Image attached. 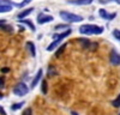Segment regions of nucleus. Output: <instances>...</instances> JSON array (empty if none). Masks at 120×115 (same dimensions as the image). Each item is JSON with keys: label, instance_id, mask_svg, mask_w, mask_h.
I'll use <instances>...</instances> for the list:
<instances>
[{"label": "nucleus", "instance_id": "obj_16", "mask_svg": "<svg viewBox=\"0 0 120 115\" xmlns=\"http://www.w3.org/2000/svg\"><path fill=\"white\" fill-rule=\"evenodd\" d=\"M33 1V0H23V1L22 3H19V4H12V6H17V7H19V8H22V7H24V6H26L28 4H30V3H31Z\"/></svg>", "mask_w": 120, "mask_h": 115}, {"label": "nucleus", "instance_id": "obj_21", "mask_svg": "<svg viewBox=\"0 0 120 115\" xmlns=\"http://www.w3.org/2000/svg\"><path fill=\"white\" fill-rule=\"evenodd\" d=\"M0 29H3V30H5V31H8V32H11L12 30H13V28L11 26V25H7V24H5V25H3Z\"/></svg>", "mask_w": 120, "mask_h": 115}, {"label": "nucleus", "instance_id": "obj_28", "mask_svg": "<svg viewBox=\"0 0 120 115\" xmlns=\"http://www.w3.org/2000/svg\"><path fill=\"white\" fill-rule=\"evenodd\" d=\"M6 24V21H5V19H0V28H1L3 25H5Z\"/></svg>", "mask_w": 120, "mask_h": 115}, {"label": "nucleus", "instance_id": "obj_7", "mask_svg": "<svg viewBox=\"0 0 120 115\" xmlns=\"http://www.w3.org/2000/svg\"><path fill=\"white\" fill-rule=\"evenodd\" d=\"M98 13H100V16H101L103 19H106V21H112V19H114L115 16H116L115 12L114 13H108L105 8H100L98 10Z\"/></svg>", "mask_w": 120, "mask_h": 115}, {"label": "nucleus", "instance_id": "obj_12", "mask_svg": "<svg viewBox=\"0 0 120 115\" xmlns=\"http://www.w3.org/2000/svg\"><path fill=\"white\" fill-rule=\"evenodd\" d=\"M18 22H19V23H22V24H25V25H28V26L30 28V30H31L33 32H35V31H36V28H35L34 23H33L31 21H29V19H19Z\"/></svg>", "mask_w": 120, "mask_h": 115}, {"label": "nucleus", "instance_id": "obj_15", "mask_svg": "<svg viewBox=\"0 0 120 115\" xmlns=\"http://www.w3.org/2000/svg\"><path fill=\"white\" fill-rule=\"evenodd\" d=\"M60 43H61V41H60V40H54V41H53V42H52L51 44H49V46L47 47V50H48V52H51V50H54L55 48H56V47H58V46L60 44Z\"/></svg>", "mask_w": 120, "mask_h": 115}, {"label": "nucleus", "instance_id": "obj_27", "mask_svg": "<svg viewBox=\"0 0 120 115\" xmlns=\"http://www.w3.org/2000/svg\"><path fill=\"white\" fill-rule=\"evenodd\" d=\"M0 114H1V115H6V111H5V109L1 107V105H0Z\"/></svg>", "mask_w": 120, "mask_h": 115}, {"label": "nucleus", "instance_id": "obj_10", "mask_svg": "<svg viewBox=\"0 0 120 115\" xmlns=\"http://www.w3.org/2000/svg\"><path fill=\"white\" fill-rule=\"evenodd\" d=\"M94 0H67L68 4L72 5H90Z\"/></svg>", "mask_w": 120, "mask_h": 115}, {"label": "nucleus", "instance_id": "obj_29", "mask_svg": "<svg viewBox=\"0 0 120 115\" xmlns=\"http://www.w3.org/2000/svg\"><path fill=\"white\" fill-rule=\"evenodd\" d=\"M1 72H4V73H5V72H8V68H3Z\"/></svg>", "mask_w": 120, "mask_h": 115}, {"label": "nucleus", "instance_id": "obj_18", "mask_svg": "<svg viewBox=\"0 0 120 115\" xmlns=\"http://www.w3.org/2000/svg\"><path fill=\"white\" fill-rule=\"evenodd\" d=\"M58 74V71L55 70V67L54 66H49L48 67V75H55Z\"/></svg>", "mask_w": 120, "mask_h": 115}, {"label": "nucleus", "instance_id": "obj_4", "mask_svg": "<svg viewBox=\"0 0 120 115\" xmlns=\"http://www.w3.org/2000/svg\"><path fill=\"white\" fill-rule=\"evenodd\" d=\"M78 42L82 44V47L84 49H89V50H95L97 48V43H93L90 42L86 38H78Z\"/></svg>", "mask_w": 120, "mask_h": 115}, {"label": "nucleus", "instance_id": "obj_17", "mask_svg": "<svg viewBox=\"0 0 120 115\" xmlns=\"http://www.w3.org/2000/svg\"><path fill=\"white\" fill-rule=\"evenodd\" d=\"M66 46H67V44H66V43H64V44H61V47H59V48H58V50L55 52V56H56V58H59L60 55H61V54L64 53Z\"/></svg>", "mask_w": 120, "mask_h": 115}, {"label": "nucleus", "instance_id": "obj_26", "mask_svg": "<svg viewBox=\"0 0 120 115\" xmlns=\"http://www.w3.org/2000/svg\"><path fill=\"white\" fill-rule=\"evenodd\" d=\"M4 83H5V78L1 75V77H0V86H3V85H4Z\"/></svg>", "mask_w": 120, "mask_h": 115}, {"label": "nucleus", "instance_id": "obj_6", "mask_svg": "<svg viewBox=\"0 0 120 115\" xmlns=\"http://www.w3.org/2000/svg\"><path fill=\"white\" fill-rule=\"evenodd\" d=\"M109 62H111L113 66H119L120 65V55L114 49L111 52V55H109Z\"/></svg>", "mask_w": 120, "mask_h": 115}, {"label": "nucleus", "instance_id": "obj_20", "mask_svg": "<svg viewBox=\"0 0 120 115\" xmlns=\"http://www.w3.org/2000/svg\"><path fill=\"white\" fill-rule=\"evenodd\" d=\"M41 89H42V93L43 95H47V82L43 79L42 83H41Z\"/></svg>", "mask_w": 120, "mask_h": 115}, {"label": "nucleus", "instance_id": "obj_13", "mask_svg": "<svg viewBox=\"0 0 120 115\" xmlns=\"http://www.w3.org/2000/svg\"><path fill=\"white\" fill-rule=\"evenodd\" d=\"M12 10L11 5H6V4H1L0 3V13H7Z\"/></svg>", "mask_w": 120, "mask_h": 115}, {"label": "nucleus", "instance_id": "obj_22", "mask_svg": "<svg viewBox=\"0 0 120 115\" xmlns=\"http://www.w3.org/2000/svg\"><path fill=\"white\" fill-rule=\"evenodd\" d=\"M113 36L116 38L118 41H120V30H118V29H115V30H113Z\"/></svg>", "mask_w": 120, "mask_h": 115}, {"label": "nucleus", "instance_id": "obj_14", "mask_svg": "<svg viewBox=\"0 0 120 115\" xmlns=\"http://www.w3.org/2000/svg\"><path fill=\"white\" fill-rule=\"evenodd\" d=\"M26 47H28V49H29V52H30V54H31V56H36V50H35V44L33 43V42H26Z\"/></svg>", "mask_w": 120, "mask_h": 115}, {"label": "nucleus", "instance_id": "obj_8", "mask_svg": "<svg viewBox=\"0 0 120 115\" xmlns=\"http://www.w3.org/2000/svg\"><path fill=\"white\" fill-rule=\"evenodd\" d=\"M71 32H72L71 29H67V30H65V31L61 32V34H54V35H53V38H54V40H60V41H63L64 38H66L67 36L71 35Z\"/></svg>", "mask_w": 120, "mask_h": 115}, {"label": "nucleus", "instance_id": "obj_3", "mask_svg": "<svg viewBox=\"0 0 120 115\" xmlns=\"http://www.w3.org/2000/svg\"><path fill=\"white\" fill-rule=\"evenodd\" d=\"M28 92H29V88L26 86V84H24V83H18L15 86V89H13V93L16 96H19V97L25 96Z\"/></svg>", "mask_w": 120, "mask_h": 115}, {"label": "nucleus", "instance_id": "obj_5", "mask_svg": "<svg viewBox=\"0 0 120 115\" xmlns=\"http://www.w3.org/2000/svg\"><path fill=\"white\" fill-rule=\"evenodd\" d=\"M53 16H49V14H45V13H40L37 16V23L41 25V24H46L53 21Z\"/></svg>", "mask_w": 120, "mask_h": 115}, {"label": "nucleus", "instance_id": "obj_30", "mask_svg": "<svg viewBox=\"0 0 120 115\" xmlns=\"http://www.w3.org/2000/svg\"><path fill=\"white\" fill-rule=\"evenodd\" d=\"M71 114H72V115H78V114H77L76 111H71Z\"/></svg>", "mask_w": 120, "mask_h": 115}, {"label": "nucleus", "instance_id": "obj_24", "mask_svg": "<svg viewBox=\"0 0 120 115\" xmlns=\"http://www.w3.org/2000/svg\"><path fill=\"white\" fill-rule=\"evenodd\" d=\"M60 29H68V25L67 24H59V25H56L55 26V30H60Z\"/></svg>", "mask_w": 120, "mask_h": 115}, {"label": "nucleus", "instance_id": "obj_25", "mask_svg": "<svg viewBox=\"0 0 120 115\" xmlns=\"http://www.w3.org/2000/svg\"><path fill=\"white\" fill-rule=\"evenodd\" d=\"M113 107H120V95H119V97L116 100L113 101Z\"/></svg>", "mask_w": 120, "mask_h": 115}, {"label": "nucleus", "instance_id": "obj_19", "mask_svg": "<svg viewBox=\"0 0 120 115\" xmlns=\"http://www.w3.org/2000/svg\"><path fill=\"white\" fill-rule=\"evenodd\" d=\"M24 103H25V102H19V103H17V104H13V105H11V109H12V110H17V109H19V108H22L23 105H24Z\"/></svg>", "mask_w": 120, "mask_h": 115}, {"label": "nucleus", "instance_id": "obj_1", "mask_svg": "<svg viewBox=\"0 0 120 115\" xmlns=\"http://www.w3.org/2000/svg\"><path fill=\"white\" fill-rule=\"evenodd\" d=\"M79 32L82 35H100L103 32V28L95 24H84L79 28Z\"/></svg>", "mask_w": 120, "mask_h": 115}, {"label": "nucleus", "instance_id": "obj_11", "mask_svg": "<svg viewBox=\"0 0 120 115\" xmlns=\"http://www.w3.org/2000/svg\"><path fill=\"white\" fill-rule=\"evenodd\" d=\"M33 11H34V8H33V7H29V8H25V10H23V11H22L21 13H18V16H17L18 21H19V19H24L26 16H29V14L31 13Z\"/></svg>", "mask_w": 120, "mask_h": 115}, {"label": "nucleus", "instance_id": "obj_23", "mask_svg": "<svg viewBox=\"0 0 120 115\" xmlns=\"http://www.w3.org/2000/svg\"><path fill=\"white\" fill-rule=\"evenodd\" d=\"M22 115H33V109H31V108H26V109H24L23 113H22Z\"/></svg>", "mask_w": 120, "mask_h": 115}, {"label": "nucleus", "instance_id": "obj_2", "mask_svg": "<svg viewBox=\"0 0 120 115\" xmlns=\"http://www.w3.org/2000/svg\"><path fill=\"white\" fill-rule=\"evenodd\" d=\"M59 16L66 23H78V22L83 21V17L78 16V14H75L72 12H68V11H60Z\"/></svg>", "mask_w": 120, "mask_h": 115}, {"label": "nucleus", "instance_id": "obj_31", "mask_svg": "<svg viewBox=\"0 0 120 115\" xmlns=\"http://www.w3.org/2000/svg\"><path fill=\"white\" fill-rule=\"evenodd\" d=\"M4 98V96H3V93H0V100H3Z\"/></svg>", "mask_w": 120, "mask_h": 115}, {"label": "nucleus", "instance_id": "obj_9", "mask_svg": "<svg viewBox=\"0 0 120 115\" xmlns=\"http://www.w3.org/2000/svg\"><path fill=\"white\" fill-rule=\"evenodd\" d=\"M42 74H43V72H42V70L40 68L38 71H37V73H36V75H35V78L33 79V82H31V89H34L35 86L38 84V82L41 80V77H42Z\"/></svg>", "mask_w": 120, "mask_h": 115}]
</instances>
